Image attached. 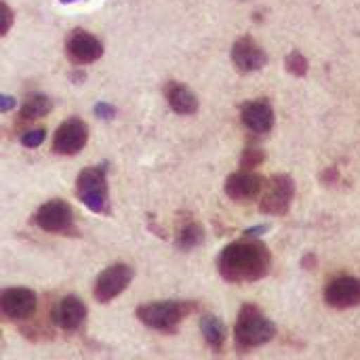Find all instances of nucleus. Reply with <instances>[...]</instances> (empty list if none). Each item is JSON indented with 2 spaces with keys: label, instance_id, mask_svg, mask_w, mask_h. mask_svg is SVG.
<instances>
[{
  "label": "nucleus",
  "instance_id": "bb28decb",
  "mask_svg": "<svg viewBox=\"0 0 360 360\" xmlns=\"http://www.w3.org/2000/svg\"><path fill=\"white\" fill-rule=\"evenodd\" d=\"M270 230V226H257V228H251V230H247L245 232V236H249V238H255V236H262V234H266Z\"/></svg>",
  "mask_w": 360,
  "mask_h": 360
},
{
  "label": "nucleus",
  "instance_id": "c756f323",
  "mask_svg": "<svg viewBox=\"0 0 360 360\" xmlns=\"http://www.w3.org/2000/svg\"><path fill=\"white\" fill-rule=\"evenodd\" d=\"M0 344H2V333H0Z\"/></svg>",
  "mask_w": 360,
  "mask_h": 360
},
{
  "label": "nucleus",
  "instance_id": "1a4fd4ad",
  "mask_svg": "<svg viewBox=\"0 0 360 360\" xmlns=\"http://www.w3.org/2000/svg\"><path fill=\"white\" fill-rule=\"evenodd\" d=\"M89 141V127L80 118H68L53 135V152L59 156H74L84 150Z\"/></svg>",
  "mask_w": 360,
  "mask_h": 360
},
{
  "label": "nucleus",
  "instance_id": "f257e3e1",
  "mask_svg": "<svg viewBox=\"0 0 360 360\" xmlns=\"http://www.w3.org/2000/svg\"><path fill=\"white\" fill-rule=\"evenodd\" d=\"M270 249L262 240L249 236L230 243L217 257V272L228 283H255L270 272Z\"/></svg>",
  "mask_w": 360,
  "mask_h": 360
},
{
  "label": "nucleus",
  "instance_id": "0eeeda50",
  "mask_svg": "<svg viewBox=\"0 0 360 360\" xmlns=\"http://www.w3.org/2000/svg\"><path fill=\"white\" fill-rule=\"evenodd\" d=\"M135 272L131 266L127 264H114L108 266L105 270L99 272L97 281H95V300L99 304H110L112 300H116L118 295H122L127 291V287L131 285Z\"/></svg>",
  "mask_w": 360,
  "mask_h": 360
},
{
  "label": "nucleus",
  "instance_id": "f03ea898",
  "mask_svg": "<svg viewBox=\"0 0 360 360\" xmlns=\"http://www.w3.org/2000/svg\"><path fill=\"white\" fill-rule=\"evenodd\" d=\"M276 338V325L253 304H245L234 325V344L238 354H249L255 348L270 344Z\"/></svg>",
  "mask_w": 360,
  "mask_h": 360
},
{
  "label": "nucleus",
  "instance_id": "cd10ccee",
  "mask_svg": "<svg viewBox=\"0 0 360 360\" xmlns=\"http://www.w3.org/2000/svg\"><path fill=\"white\" fill-rule=\"evenodd\" d=\"M304 259H306V262H304V268H310V266L314 268V264H316V262H314V255H306Z\"/></svg>",
  "mask_w": 360,
  "mask_h": 360
},
{
  "label": "nucleus",
  "instance_id": "c85d7f7f",
  "mask_svg": "<svg viewBox=\"0 0 360 360\" xmlns=\"http://www.w3.org/2000/svg\"><path fill=\"white\" fill-rule=\"evenodd\" d=\"M59 2H63V4H70V2H78V0H59Z\"/></svg>",
  "mask_w": 360,
  "mask_h": 360
},
{
  "label": "nucleus",
  "instance_id": "7ed1b4c3",
  "mask_svg": "<svg viewBox=\"0 0 360 360\" xmlns=\"http://www.w3.org/2000/svg\"><path fill=\"white\" fill-rule=\"evenodd\" d=\"M196 308V304L192 302H152V304H143L137 308V319L160 333H175L177 327L181 325V321L186 316L192 314V310Z\"/></svg>",
  "mask_w": 360,
  "mask_h": 360
},
{
  "label": "nucleus",
  "instance_id": "9d476101",
  "mask_svg": "<svg viewBox=\"0 0 360 360\" xmlns=\"http://www.w3.org/2000/svg\"><path fill=\"white\" fill-rule=\"evenodd\" d=\"M65 55L72 63L86 65L103 55V42L86 30H74L65 38Z\"/></svg>",
  "mask_w": 360,
  "mask_h": 360
},
{
  "label": "nucleus",
  "instance_id": "423d86ee",
  "mask_svg": "<svg viewBox=\"0 0 360 360\" xmlns=\"http://www.w3.org/2000/svg\"><path fill=\"white\" fill-rule=\"evenodd\" d=\"M32 221L36 228L49 234H74V226H76L72 207L61 198H53L40 205Z\"/></svg>",
  "mask_w": 360,
  "mask_h": 360
},
{
  "label": "nucleus",
  "instance_id": "5701e85b",
  "mask_svg": "<svg viewBox=\"0 0 360 360\" xmlns=\"http://www.w3.org/2000/svg\"><path fill=\"white\" fill-rule=\"evenodd\" d=\"M13 11L6 2L0 0V36H4L11 27H13Z\"/></svg>",
  "mask_w": 360,
  "mask_h": 360
},
{
  "label": "nucleus",
  "instance_id": "412c9836",
  "mask_svg": "<svg viewBox=\"0 0 360 360\" xmlns=\"http://www.w3.org/2000/svg\"><path fill=\"white\" fill-rule=\"evenodd\" d=\"M264 160H266V152H264L262 148H253V146H251V148H247V150L243 152V156H240V167L253 171V169L259 167Z\"/></svg>",
  "mask_w": 360,
  "mask_h": 360
},
{
  "label": "nucleus",
  "instance_id": "a878e982",
  "mask_svg": "<svg viewBox=\"0 0 360 360\" xmlns=\"http://www.w3.org/2000/svg\"><path fill=\"white\" fill-rule=\"evenodd\" d=\"M15 105H17L15 97H11V95H0V112H8V110H13Z\"/></svg>",
  "mask_w": 360,
  "mask_h": 360
},
{
  "label": "nucleus",
  "instance_id": "6ab92c4d",
  "mask_svg": "<svg viewBox=\"0 0 360 360\" xmlns=\"http://www.w3.org/2000/svg\"><path fill=\"white\" fill-rule=\"evenodd\" d=\"M51 110H53V103H51V99H49L46 95H32V97H27V99L21 103V108H19V118H21V120L34 122V120L44 118Z\"/></svg>",
  "mask_w": 360,
  "mask_h": 360
},
{
  "label": "nucleus",
  "instance_id": "f8f14e48",
  "mask_svg": "<svg viewBox=\"0 0 360 360\" xmlns=\"http://www.w3.org/2000/svg\"><path fill=\"white\" fill-rule=\"evenodd\" d=\"M232 63L236 65L238 72L243 74H253L266 68L268 63V53L255 42L253 36H240L234 44H232Z\"/></svg>",
  "mask_w": 360,
  "mask_h": 360
},
{
  "label": "nucleus",
  "instance_id": "f3484780",
  "mask_svg": "<svg viewBox=\"0 0 360 360\" xmlns=\"http://www.w3.org/2000/svg\"><path fill=\"white\" fill-rule=\"evenodd\" d=\"M200 331H202V338H205L207 346L213 352L224 350L226 340H228V329H226L221 319H217L215 314H205L202 321H200Z\"/></svg>",
  "mask_w": 360,
  "mask_h": 360
},
{
  "label": "nucleus",
  "instance_id": "9b49d317",
  "mask_svg": "<svg viewBox=\"0 0 360 360\" xmlns=\"http://www.w3.org/2000/svg\"><path fill=\"white\" fill-rule=\"evenodd\" d=\"M325 304L333 310H350L360 306V278L356 276H335L325 287Z\"/></svg>",
  "mask_w": 360,
  "mask_h": 360
},
{
  "label": "nucleus",
  "instance_id": "a211bd4d",
  "mask_svg": "<svg viewBox=\"0 0 360 360\" xmlns=\"http://www.w3.org/2000/svg\"><path fill=\"white\" fill-rule=\"evenodd\" d=\"M205 243V228L198 221H186L179 226L177 236H175V245L179 251H192L196 247H200Z\"/></svg>",
  "mask_w": 360,
  "mask_h": 360
},
{
  "label": "nucleus",
  "instance_id": "ddd939ff",
  "mask_svg": "<svg viewBox=\"0 0 360 360\" xmlns=\"http://www.w3.org/2000/svg\"><path fill=\"white\" fill-rule=\"evenodd\" d=\"M262 186H264V179L262 175L249 171V169H243V171H236L232 175H228L226 179V194L230 200L238 202V205H247L251 200H255L262 192Z\"/></svg>",
  "mask_w": 360,
  "mask_h": 360
},
{
  "label": "nucleus",
  "instance_id": "4468645a",
  "mask_svg": "<svg viewBox=\"0 0 360 360\" xmlns=\"http://www.w3.org/2000/svg\"><path fill=\"white\" fill-rule=\"evenodd\" d=\"M86 321V306L76 295L61 297L53 308V325L63 331H78Z\"/></svg>",
  "mask_w": 360,
  "mask_h": 360
},
{
  "label": "nucleus",
  "instance_id": "b1692460",
  "mask_svg": "<svg viewBox=\"0 0 360 360\" xmlns=\"http://www.w3.org/2000/svg\"><path fill=\"white\" fill-rule=\"evenodd\" d=\"M93 112H95V116L99 120H112V118H116V108L112 103H105V101L97 103Z\"/></svg>",
  "mask_w": 360,
  "mask_h": 360
},
{
  "label": "nucleus",
  "instance_id": "dca6fc26",
  "mask_svg": "<svg viewBox=\"0 0 360 360\" xmlns=\"http://www.w3.org/2000/svg\"><path fill=\"white\" fill-rule=\"evenodd\" d=\"M165 97H167V103L169 108L175 112V114H181V116H192L198 112V97L194 95V91L181 82H167L165 84Z\"/></svg>",
  "mask_w": 360,
  "mask_h": 360
},
{
  "label": "nucleus",
  "instance_id": "2eb2a0df",
  "mask_svg": "<svg viewBox=\"0 0 360 360\" xmlns=\"http://www.w3.org/2000/svg\"><path fill=\"white\" fill-rule=\"evenodd\" d=\"M240 120L251 133L266 135L274 127V110H272L268 99H253V101L243 103Z\"/></svg>",
  "mask_w": 360,
  "mask_h": 360
},
{
  "label": "nucleus",
  "instance_id": "4be33fe9",
  "mask_svg": "<svg viewBox=\"0 0 360 360\" xmlns=\"http://www.w3.org/2000/svg\"><path fill=\"white\" fill-rule=\"evenodd\" d=\"M44 139H46L44 129H30L27 133L21 135V146L23 148H38Z\"/></svg>",
  "mask_w": 360,
  "mask_h": 360
},
{
  "label": "nucleus",
  "instance_id": "aec40b11",
  "mask_svg": "<svg viewBox=\"0 0 360 360\" xmlns=\"http://www.w3.org/2000/svg\"><path fill=\"white\" fill-rule=\"evenodd\" d=\"M285 68H287V72H289L291 76L304 78V76L308 74V70H310V63H308V59L304 57V53L291 51V53L287 55V59H285Z\"/></svg>",
  "mask_w": 360,
  "mask_h": 360
},
{
  "label": "nucleus",
  "instance_id": "393cba45",
  "mask_svg": "<svg viewBox=\"0 0 360 360\" xmlns=\"http://www.w3.org/2000/svg\"><path fill=\"white\" fill-rule=\"evenodd\" d=\"M338 173H340V171H338L335 167L327 169V171L323 173V177H321V179H323V184H325V186H333V184L338 181V177H340Z\"/></svg>",
  "mask_w": 360,
  "mask_h": 360
},
{
  "label": "nucleus",
  "instance_id": "20e7f679",
  "mask_svg": "<svg viewBox=\"0 0 360 360\" xmlns=\"http://www.w3.org/2000/svg\"><path fill=\"white\" fill-rule=\"evenodd\" d=\"M295 198V181L289 173L272 175L259 192V211L266 215H287Z\"/></svg>",
  "mask_w": 360,
  "mask_h": 360
},
{
  "label": "nucleus",
  "instance_id": "39448f33",
  "mask_svg": "<svg viewBox=\"0 0 360 360\" xmlns=\"http://www.w3.org/2000/svg\"><path fill=\"white\" fill-rule=\"evenodd\" d=\"M76 194H78V200L93 213H105L110 207L105 173L97 167L82 169L76 179Z\"/></svg>",
  "mask_w": 360,
  "mask_h": 360
},
{
  "label": "nucleus",
  "instance_id": "6e6552de",
  "mask_svg": "<svg viewBox=\"0 0 360 360\" xmlns=\"http://www.w3.org/2000/svg\"><path fill=\"white\" fill-rule=\"evenodd\" d=\"M38 297L27 287H11L0 291V319L4 321H27L36 314Z\"/></svg>",
  "mask_w": 360,
  "mask_h": 360
}]
</instances>
